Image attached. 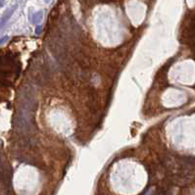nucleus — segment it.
Wrapping results in <instances>:
<instances>
[{
    "label": "nucleus",
    "instance_id": "f257e3e1",
    "mask_svg": "<svg viewBox=\"0 0 195 195\" xmlns=\"http://www.w3.org/2000/svg\"><path fill=\"white\" fill-rule=\"evenodd\" d=\"M17 8H18V5H14V6L11 7L10 9H8L6 12L3 14V16H2L1 19H0V28H2L8 22V20L12 17L13 13L15 12V10L17 9Z\"/></svg>",
    "mask_w": 195,
    "mask_h": 195
},
{
    "label": "nucleus",
    "instance_id": "f03ea898",
    "mask_svg": "<svg viewBox=\"0 0 195 195\" xmlns=\"http://www.w3.org/2000/svg\"><path fill=\"white\" fill-rule=\"evenodd\" d=\"M42 16H43L42 11H38V12L34 13L33 15V20H31V23H33V24H36V23H38L39 21H41Z\"/></svg>",
    "mask_w": 195,
    "mask_h": 195
},
{
    "label": "nucleus",
    "instance_id": "7ed1b4c3",
    "mask_svg": "<svg viewBox=\"0 0 195 195\" xmlns=\"http://www.w3.org/2000/svg\"><path fill=\"white\" fill-rule=\"evenodd\" d=\"M9 39V36H2L1 38H0V46H1L3 43L5 42V41H7V40Z\"/></svg>",
    "mask_w": 195,
    "mask_h": 195
},
{
    "label": "nucleus",
    "instance_id": "20e7f679",
    "mask_svg": "<svg viewBox=\"0 0 195 195\" xmlns=\"http://www.w3.org/2000/svg\"><path fill=\"white\" fill-rule=\"evenodd\" d=\"M40 31H41V27H40V26H37V27H36V33L37 34H39V33H40Z\"/></svg>",
    "mask_w": 195,
    "mask_h": 195
},
{
    "label": "nucleus",
    "instance_id": "39448f33",
    "mask_svg": "<svg viewBox=\"0 0 195 195\" xmlns=\"http://www.w3.org/2000/svg\"><path fill=\"white\" fill-rule=\"evenodd\" d=\"M4 1H5V0H0V8H1L2 6H3V4H4Z\"/></svg>",
    "mask_w": 195,
    "mask_h": 195
},
{
    "label": "nucleus",
    "instance_id": "423d86ee",
    "mask_svg": "<svg viewBox=\"0 0 195 195\" xmlns=\"http://www.w3.org/2000/svg\"><path fill=\"white\" fill-rule=\"evenodd\" d=\"M44 1L46 2V3H48V2H49V1H50V0H44Z\"/></svg>",
    "mask_w": 195,
    "mask_h": 195
}]
</instances>
